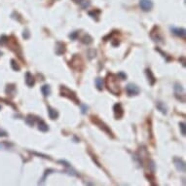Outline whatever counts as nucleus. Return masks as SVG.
Instances as JSON below:
<instances>
[{"mask_svg":"<svg viewBox=\"0 0 186 186\" xmlns=\"http://www.w3.org/2000/svg\"><path fill=\"white\" fill-rule=\"evenodd\" d=\"M105 85L107 87V90L115 95H119L121 93L120 85L118 82V76L113 73H108L105 79Z\"/></svg>","mask_w":186,"mask_h":186,"instance_id":"nucleus-1","label":"nucleus"},{"mask_svg":"<svg viewBox=\"0 0 186 186\" xmlns=\"http://www.w3.org/2000/svg\"><path fill=\"white\" fill-rule=\"evenodd\" d=\"M60 95L73 100V101H74L75 103H77V104L80 103L79 99H77L76 94H75L73 91H71L70 89H68L67 87H65V86H60Z\"/></svg>","mask_w":186,"mask_h":186,"instance_id":"nucleus-2","label":"nucleus"},{"mask_svg":"<svg viewBox=\"0 0 186 186\" xmlns=\"http://www.w3.org/2000/svg\"><path fill=\"white\" fill-rule=\"evenodd\" d=\"M91 120H92V122L94 123L95 125H97V127L100 129V130H102L103 132H105L108 136H111V138H114V136L112 134V132H111V130H110L108 128V126H107L106 124L104 123V122H102L101 120H99L97 117H95V116H92L91 117Z\"/></svg>","mask_w":186,"mask_h":186,"instance_id":"nucleus-3","label":"nucleus"},{"mask_svg":"<svg viewBox=\"0 0 186 186\" xmlns=\"http://www.w3.org/2000/svg\"><path fill=\"white\" fill-rule=\"evenodd\" d=\"M70 66L76 71H82V69L84 68V62H83L81 57H79L78 55H74L70 60Z\"/></svg>","mask_w":186,"mask_h":186,"instance_id":"nucleus-4","label":"nucleus"},{"mask_svg":"<svg viewBox=\"0 0 186 186\" xmlns=\"http://www.w3.org/2000/svg\"><path fill=\"white\" fill-rule=\"evenodd\" d=\"M126 93L129 97H134V95H138L140 93V89L138 85L134 84V83H129L126 86Z\"/></svg>","mask_w":186,"mask_h":186,"instance_id":"nucleus-5","label":"nucleus"},{"mask_svg":"<svg viewBox=\"0 0 186 186\" xmlns=\"http://www.w3.org/2000/svg\"><path fill=\"white\" fill-rule=\"evenodd\" d=\"M150 37L152 39L153 41H155V42H158V43H163L164 42V36L163 34L159 31V28L157 26H154L153 29L151 30L150 32Z\"/></svg>","mask_w":186,"mask_h":186,"instance_id":"nucleus-6","label":"nucleus"},{"mask_svg":"<svg viewBox=\"0 0 186 186\" xmlns=\"http://www.w3.org/2000/svg\"><path fill=\"white\" fill-rule=\"evenodd\" d=\"M175 97L180 100V101L184 102L185 101V95H184V89L179 83H175Z\"/></svg>","mask_w":186,"mask_h":186,"instance_id":"nucleus-7","label":"nucleus"},{"mask_svg":"<svg viewBox=\"0 0 186 186\" xmlns=\"http://www.w3.org/2000/svg\"><path fill=\"white\" fill-rule=\"evenodd\" d=\"M173 164H175V168L178 172L180 173H185L186 171V166H185V162L182 160L181 158L179 157H175L173 158Z\"/></svg>","mask_w":186,"mask_h":186,"instance_id":"nucleus-8","label":"nucleus"},{"mask_svg":"<svg viewBox=\"0 0 186 186\" xmlns=\"http://www.w3.org/2000/svg\"><path fill=\"white\" fill-rule=\"evenodd\" d=\"M113 112H114V117L115 119H121L124 115V109L122 107L121 103H115L113 106Z\"/></svg>","mask_w":186,"mask_h":186,"instance_id":"nucleus-9","label":"nucleus"},{"mask_svg":"<svg viewBox=\"0 0 186 186\" xmlns=\"http://www.w3.org/2000/svg\"><path fill=\"white\" fill-rule=\"evenodd\" d=\"M139 7L144 12H149L153 8V2L151 0H140L139 1Z\"/></svg>","mask_w":186,"mask_h":186,"instance_id":"nucleus-10","label":"nucleus"},{"mask_svg":"<svg viewBox=\"0 0 186 186\" xmlns=\"http://www.w3.org/2000/svg\"><path fill=\"white\" fill-rule=\"evenodd\" d=\"M171 30L175 35L178 36L180 38H185L186 36V30L184 28H175V26H171Z\"/></svg>","mask_w":186,"mask_h":186,"instance_id":"nucleus-11","label":"nucleus"},{"mask_svg":"<svg viewBox=\"0 0 186 186\" xmlns=\"http://www.w3.org/2000/svg\"><path fill=\"white\" fill-rule=\"evenodd\" d=\"M66 46H65L64 43L62 42H57L56 43V49H55V52L57 54L58 56H60L62 55V54L65 53V51H66Z\"/></svg>","mask_w":186,"mask_h":186,"instance_id":"nucleus-12","label":"nucleus"},{"mask_svg":"<svg viewBox=\"0 0 186 186\" xmlns=\"http://www.w3.org/2000/svg\"><path fill=\"white\" fill-rule=\"evenodd\" d=\"M145 74H146V77H147V79H148L149 84H150L151 86H154L156 81H157V79H156V77L154 76L153 72L151 71L150 68H147V69L145 70Z\"/></svg>","mask_w":186,"mask_h":186,"instance_id":"nucleus-13","label":"nucleus"},{"mask_svg":"<svg viewBox=\"0 0 186 186\" xmlns=\"http://www.w3.org/2000/svg\"><path fill=\"white\" fill-rule=\"evenodd\" d=\"M26 84L30 88L35 85V77L30 72L26 73Z\"/></svg>","mask_w":186,"mask_h":186,"instance_id":"nucleus-14","label":"nucleus"},{"mask_svg":"<svg viewBox=\"0 0 186 186\" xmlns=\"http://www.w3.org/2000/svg\"><path fill=\"white\" fill-rule=\"evenodd\" d=\"M38 122V130L41 132H43V133H46V132L49 131V127L48 125L46 124V122L44 121L42 119H36Z\"/></svg>","mask_w":186,"mask_h":186,"instance_id":"nucleus-15","label":"nucleus"},{"mask_svg":"<svg viewBox=\"0 0 186 186\" xmlns=\"http://www.w3.org/2000/svg\"><path fill=\"white\" fill-rule=\"evenodd\" d=\"M156 107H157V109H158L159 111H160L162 114L167 115V113H168V107H167V105L164 103V102H162V101H157V102H156Z\"/></svg>","mask_w":186,"mask_h":186,"instance_id":"nucleus-16","label":"nucleus"},{"mask_svg":"<svg viewBox=\"0 0 186 186\" xmlns=\"http://www.w3.org/2000/svg\"><path fill=\"white\" fill-rule=\"evenodd\" d=\"M48 114H49V117H50V119H52V120L58 119V110L55 109V108H53V107H51V106H48Z\"/></svg>","mask_w":186,"mask_h":186,"instance_id":"nucleus-17","label":"nucleus"},{"mask_svg":"<svg viewBox=\"0 0 186 186\" xmlns=\"http://www.w3.org/2000/svg\"><path fill=\"white\" fill-rule=\"evenodd\" d=\"M36 117L35 116H33V115H31V114H29L28 115V116L26 117V119H24V121H26V123L28 125V126H30V127H33L34 126V124H35V122H36Z\"/></svg>","mask_w":186,"mask_h":186,"instance_id":"nucleus-18","label":"nucleus"},{"mask_svg":"<svg viewBox=\"0 0 186 186\" xmlns=\"http://www.w3.org/2000/svg\"><path fill=\"white\" fill-rule=\"evenodd\" d=\"M41 92H42V94H43V95L45 97H49V95H50V94H51V87H50V85H48V84L43 85V86L41 87Z\"/></svg>","mask_w":186,"mask_h":186,"instance_id":"nucleus-19","label":"nucleus"},{"mask_svg":"<svg viewBox=\"0 0 186 186\" xmlns=\"http://www.w3.org/2000/svg\"><path fill=\"white\" fill-rule=\"evenodd\" d=\"M81 42L85 45H90L93 43V37L90 34H85L84 36L81 38Z\"/></svg>","mask_w":186,"mask_h":186,"instance_id":"nucleus-20","label":"nucleus"},{"mask_svg":"<svg viewBox=\"0 0 186 186\" xmlns=\"http://www.w3.org/2000/svg\"><path fill=\"white\" fill-rule=\"evenodd\" d=\"M95 87H97V89L99 90V91H102L103 90V79L100 77H97V79L95 80Z\"/></svg>","mask_w":186,"mask_h":186,"instance_id":"nucleus-21","label":"nucleus"},{"mask_svg":"<svg viewBox=\"0 0 186 186\" xmlns=\"http://www.w3.org/2000/svg\"><path fill=\"white\" fill-rule=\"evenodd\" d=\"M55 172H56V171H55V170H52V169H48V170H46L45 173H44L42 178H41L40 181H39V184H42V183L45 182V180H46V178H47L48 175H50L51 173H55Z\"/></svg>","mask_w":186,"mask_h":186,"instance_id":"nucleus-22","label":"nucleus"},{"mask_svg":"<svg viewBox=\"0 0 186 186\" xmlns=\"http://www.w3.org/2000/svg\"><path fill=\"white\" fill-rule=\"evenodd\" d=\"M90 17H92L93 19H95V21H99V17L100 15V10H94V11H90L89 12Z\"/></svg>","mask_w":186,"mask_h":186,"instance_id":"nucleus-23","label":"nucleus"},{"mask_svg":"<svg viewBox=\"0 0 186 186\" xmlns=\"http://www.w3.org/2000/svg\"><path fill=\"white\" fill-rule=\"evenodd\" d=\"M6 93L7 94H10L11 95H14L15 93H16V87H15V85H8L7 86Z\"/></svg>","mask_w":186,"mask_h":186,"instance_id":"nucleus-24","label":"nucleus"},{"mask_svg":"<svg viewBox=\"0 0 186 186\" xmlns=\"http://www.w3.org/2000/svg\"><path fill=\"white\" fill-rule=\"evenodd\" d=\"M155 50L157 51V52H159V53H160L161 55H162V57H163L164 58H165V60H167V62H171V60H172V58H171V57H169V56H168V55H167V54H166V53H164L163 51L161 50L160 48H158V47H157V48L155 49Z\"/></svg>","mask_w":186,"mask_h":186,"instance_id":"nucleus-25","label":"nucleus"},{"mask_svg":"<svg viewBox=\"0 0 186 186\" xmlns=\"http://www.w3.org/2000/svg\"><path fill=\"white\" fill-rule=\"evenodd\" d=\"M11 67L13 68L15 71H19L21 70V66L18 64V62L15 60H11Z\"/></svg>","mask_w":186,"mask_h":186,"instance_id":"nucleus-26","label":"nucleus"},{"mask_svg":"<svg viewBox=\"0 0 186 186\" xmlns=\"http://www.w3.org/2000/svg\"><path fill=\"white\" fill-rule=\"evenodd\" d=\"M80 5H81V7L83 9H87L88 7L91 5V2H90L89 0H81V1H80Z\"/></svg>","mask_w":186,"mask_h":186,"instance_id":"nucleus-27","label":"nucleus"},{"mask_svg":"<svg viewBox=\"0 0 186 186\" xmlns=\"http://www.w3.org/2000/svg\"><path fill=\"white\" fill-rule=\"evenodd\" d=\"M8 41H9V38L6 35H2L0 37V45H5V44L8 43Z\"/></svg>","mask_w":186,"mask_h":186,"instance_id":"nucleus-28","label":"nucleus"},{"mask_svg":"<svg viewBox=\"0 0 186 186\" xmlns=\"http://www.w3.org/2000/svg\"><path fill=\"white\" fill-rule=\"evenodd\" d=\"M95 54H97V52H95V49H90V50L88 51V56H89L90 60H92L93 58L95 57Z\"/></svg>","mask_w":186,"mask_h":186,"instance_id":"nucleus-29","label":"nucleus"},{"mask_svg":"<svg viewBox=\"0 0 186 186\" xmlns=\"http://www.w3.org/2000/svg\"><path fill=\"white\" fill-rule=\"evenodd\" d=\"M179 128H180V132H181L182 136H185L186 134V127H185V123H180L179 124Z\"/></svg>","mask_w":186,"mask_h":186,"instance_id":"nucleus-30","label":"nucleus"},{"mask_svg":"<svg viewBox=\"0 0 186 186\" xmlns=\"http://www.w3.org/2000/svg\"><path fill=\"white\" fill-rule=\"evenodd\" d=\"M78 35H79V32L78 31H73L69 34V38L71 39V40H75V39H77Z\"/></svg>","mask_w":186,"mask_h":186,"instance_id":"nucleus-31","label":"nucleus"},{"mask_svg":"<svg viewBox=\"0 0 186 186\" xmlns=\"http://www.w3.org/2000/svg\"><path fill=\"white\" fill-rule=\"evenodd\" d=\"M117 76L120 77V79H121V80H125V79H126V78H127V75L125 74L124 72H122V71H121V72H119L118 74H117Z\"/></svg>","mask_w":186,"mask_h":186,"instance_id":"nucleus-32","label":"nucleus"},{"mask_svg":"<svg viewBox=\"0 0 186 186\" xmlns=\"http://www.w3.org/2000/svg\"><path fill=\"white\" fill-rule=\"evenodd\" d=\"M23 37H24V39H28V38H29V32H28V29H24V30Z\"/></svg>","mask_w":186,"mask_h":186,"instance_id":"nucleus-33","label":"nucleus"},{"mask_svg":"<svg viewBox=\"0 0 186 186\" xmlns=\"http://www.w3.org/2000/svg\"><path fill=\"white\" fill-rule=\"evenodd\" d=\"M87 111H88V106H87V105H81V112H82V114L87 113Z\"/></svg>","mask_w":186,"mask_h":186,"instance_id":"nucleus-34","label":"nucleus"},{"mask_svg":"<svg viewBox=\"0 0 186 186\" xmlns=\"http://www.w3.org/2000/svg\"><path fill=\"white\" fill-rule=\"evenodd\" d=\"M8 136V134H7V132L3 131V130L0 129V136Z\"/></svg>","mask_w":186,"mask_h":186,"instance_id":"nucleus-35","label":"nucleus"},{"mask_svg":"<svg viewBox=\"0 0 186 186\" xmlns=\"http://www.w3.org/2000/svg\"><path fill=\"white\" fill-rule=\"evenodd\" d=\"M8 147H9L8 144H6V143H0V149H6V148H8Z\"/></svg>","mask_w":186,"mask_h":186,"instance_id":"nucleus-36","label":"nucleus"},{"mask_svg":"<svg viewBox=\"0 0 186 186\" xmlns=\"http://www.w3.org/2000/svg\"><path fill=\"white\" fill-rule=\"evenodd\" d=\"M73 1L76 2V3H80V1H81V0H73Z\"/></svg>","mask_w":186,"mask_h":186,"instance_id":"nucleus-37","label":"nucleus"},{"mask_svg":"<svg viewBox=\"0 0 186 186\" xmlns=\"http://www.w3.org/2000/svg\"><path fill=\"white\" fill-rule=\"evenodd\" d=\"M1 55H2V53H1V52H0V56H1Z\"/></svg>","mask_w":186,"mask_h":186,"instance_id":"nucleus-38","label":"nucleus"}]
</instances>
